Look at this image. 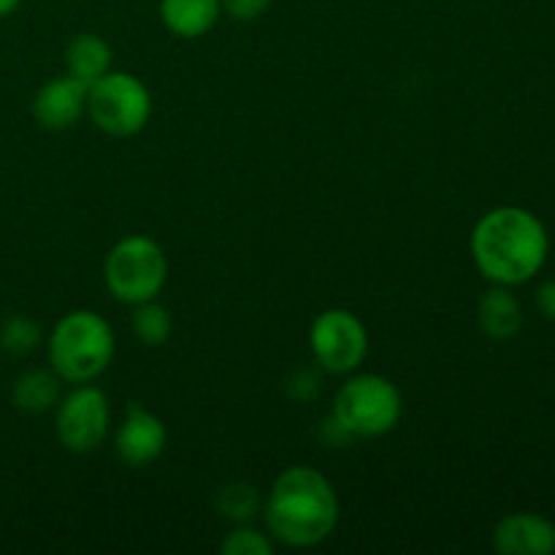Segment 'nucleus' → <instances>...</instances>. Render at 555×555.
<instances>
[{"label":"nucleus","mask_w":555,"mask_h":555,"mask_svg":"<svg viewBox=\"0 0 555 555\" xmlns=\"http://www.w3.org/2000/svg\"><path fill=\"white\" fill-rule=\"evenodd\" d=\"M472 260L493 285L515 287L534 280L551 253L547 228L524 206H496L472 231Z\"/></svg>","instance_id":"obj_1"},{"label":"nucleus","mask_w":555,"mask_h":555,"mask_svg":"<svg viewBox=\"0 0 555 555\" xmlns=\"http://www.w3.org/2000/svg\"><path fill=\"white\" fill-rule=\"evenodd\" d=\"M339 496L314 466H291L271 486L263 502L269 534L285 547H314L339 526Z\"/></svg>","instance_id":"obj_2"},{"label":"nucleus","mask_w":555,"mask_h":555,"mask_svg":"<svg viewBox=\"0 0 555 555\" xmlns=\"http://www.w3.org/2000/svg\"><path fill=\"white\" fill-rule=\"evenodd\" d=\"M114 331L106 318L92 309H74L63 314L47 339L49 366L63 383L81 385L101 377L114 361Z\"/></svg>","instance_id":"obj_3"},{"label":"nucleus","mask_w":555,"mask_h":555,"mask_svg":"<svg viewBox=\"0 0 555 555\" xmlns=\"http://www.w3.org/2000/svg\"><path fill=\"white\" fill-rule=\"evenodd\" d=\"M401 390L383 374H356L334 396L331 423L341 437L374 439L390 434L401 421Z\"/></svg>","instance_id":"obj_4"},{"label":"nucleus","mask_w":555,"mask_h":555,"mask_svg":"<svg viewBox=\"0 0 555 555\" xmlns=\"http://www.w3.org/2000/svg\"><path fill=\"white\" fill-rule=\"evenodd\" d=\"M103 280L119 304L135 307L160 296L168 282V258L155 238L133 233L108 249Z\"/></svg>","instance_id":"obj_5"},{"label":"nucleus","mask_w":555,"mask_h":555,"mask_svg":"<svg viewBox=\"0 0 555 555\" xmlns=\"http://www.w3.org/2000/svg\"><path fill=\"white\" fill-rule=\"evenodd\" d=\"M87 114L103 133L128 139L141 133L152 117V92L144 81L125 70H108L87 87Z\"/></svg>","instance_id":"obj_6"},{"label":"nucleus","mask_w":555,"mask_h":555,"mask_svg":"<svg viewBox=\"0 0 555 555\" xmlns=\"http://www.w3.org/2000/svg\"><path fill=\"white\" fill-rule=\"evenodd\" d=\"M309 347L328 374H352L369 356V331L350 309H325L309 328Z\"/></svg>","instance_id":"obj_7"},{"label":"nucleus","mask_w":555,"mask_h":555,"mask_svg":"<svg viewBox=\"0 0 555 555\" xmlns=\"http://www.w3.org/2000/svg\"><path fill=\"white\" fill-rule=\"evenodd\" d=\"M57 439L68 453L87 455L95 453L108 437L112 426V406L108 396L90 383H81L63 396L57 404Z\"/></svg>","instance_id":"obj_8"},{"label":"nucleus","mask_w":555,"mask_h":555,"mask_svg":"<svg viewBox=\"0 0 555 555\" xmlns=\"http://www.w3.org/2000/svg\"><path fill=\"white\" fill-rule=\"evenodd\" d=\"M168 444V428L155 412L139 404H130L122 423L114 434V450L117 459L128 466H150L163 455Z\"/></svg>","instance_id":"obj_9"},{"label":"nucleus","mask_w":555,"mask_h":555,"mask_svg":"<svg viewBox=\"0 0 555 555\" xmlns=\"http://www.w3.org/2000/svg\"><path fill=\"white\" fill-rule=\"evenodd\" d=\"M30 114L47 130L74 128L87 114V87L68 74L54 76L33 95Z\"/></svg>","instance_id":"obj_10"},{"label":"nucleus","mask_w":555,"mask_h":555,"mask_svg":"<svg viewBox=\"0 0 555 555\" xmlns=\"http://www.w3.org/2000/svg\"><path fill=\"white\" fill-rule=\"evenodd\" d=\"M493 547L502 555H553L555 524L537 513L504 515L493 529Z\"/></svg>","instance_id":"obj_11"},{"label":"nucleus","mask_w":555,"mask_h":555,"mask_svg":"<svg viewBox=\"0 0 555 555\" xmlns=\"http://www.w3.org/2000/svg\"><path fill=\"white\" fill-rule=\"evenodd\" d=\"M477 325L491 341H513L524 328V309L509 287L493 285L477 304Z\"/></svg>","instance_id":"obj_12"},{"label":"nucleus","mask_w":555,"mask_h":555,"mask_svg":"<svg viewBox=\"0 0 555 555\" xmlns=\"http://www.w3.org/2000/svg\"><path fill=\"white\" fill-rule=\"evenodd\" d=\"M160 22L177 38H201L222 16L220 0H160Z\"/></svg>","instance_id":"obj_13"},{"label":"nucleus","mask_w":555,"mask_h":555,"mask_svg":"<svg viewBox=\"0 0 555 555\" xmlns=\"http://www.w3.org/2000/svg\"><path fill=\"white\" fill-rule=\"evenodd\" d=\"M60 399H63V379L52 366L27 369L14 379V388H11L14 406L27 415H43L57 406Z\"/></svg>","instance_id":"obj_14"},{"label":"nucleus","mask_w":555,"mask_h":555,"mask_svg":"<svg viewBox=\"0 0 555 555\" xmlns=\"http://www.w3.org/2000/svg\"><path fill=\"white\" fill-rule=\"evenodd\" d=\"M112 47L98 33H79L65 47V68L68 76L79 79L81 85H95L101 76L112 70Z\"/></svg>","instance_id":"obj_15"},{"label":"nucleus","mask_w":555,"mask_h":555,"mask_svg":"<svg viewBox=\"0 0 555 555\" xmlns=\"http://www.w3.org/2000/svg\"><path fill=\"white\" fill-rule=\"evenodd\" d=\"M215 507L222 520L238 526L249 524L260 513L263 502H260V493L255 486H249V482H231V486L217 491Z\"/></svg>","instance_id":"obj_16"},{"label":"nucleus","mask_w":555,"mask_h":555,"mask_svg":"<svg viewBox=\"0 0 555 555\" xmlns=\"http://www.w3.org/2000/svg\"><path fill=\"white\" fill-rule=\"evenodd\" d=\"M173 320L163 304H157V298L144 304H135L133 309V334L135 339L144 347H160L171 339Z\"/></svg>","instance_id":"obj_17"},{"label":"nucleus","mask_w":555,"mask_h":555,"mask_svg":"<svg viewBox=\"0 0 555 555\" xmlns=\"http://www.w3.org/2000/svg\"><path fill=\"white\" fill-rule=\"evenodd\" d=\"M41 325L33 318H25V314H11L0 325V350H5L9 356H30L41 345Z\"/></svg>","instance_id":"obj_18"},{"label":"nucleus","mask_w":555,"mask_h":555,"mask_svg":"<svg viewBox=\"0 0 555 555\" xmlns=\"http://www.w3.org/2000/svg\"><path fill=\"white\" fill-rule=\"evenodd\" d=\"M220 551L222 555H271L274 542L269 540V534L253 529L249 524H238L231 534H225Z\"/></svg>","instance_id":"obj_19"},{"label":"nucleus","mask_w":555,"mask_h":555,"mask_svg":"<svg viewBox=\"0 0 555 555\" xmlns=\"http://www.w3.org/2000/svg\"><path fill=\"white\" fill-rule=\"evenodd\" d=\"M222 14L236 22H255L271 9L274 0H220Z\"/></svg>","instance_id":"obj_20"},{"label":"nucleus","mask_w":555,"mask_h":555,"mask_svg":"<svg viewBox=\"0 0 555 555\" xmlns=\"http://www.w3.org/2000/svg\"><path fill=\"white\" fill-rule=\"evenodd\" d=\"M534 304L537 312H540L547 323H555V280L542 282V285L537 287Z\"/></svg>","instance_id":"obj_21"},{"label":"nucleus","mask_w":555,"mask_h":555,"mask_svg":"<svg viewBox=\"0 0 555 555\" xmlns=\"http://www.w3.org/2000/svg\"><path fill=\"white\" fill-rule=\"evenodd\" d=\"M22 5V0H0V20L3 16H11Z\"/></svg>","instance_id":"obj_22"}]
</instances>
